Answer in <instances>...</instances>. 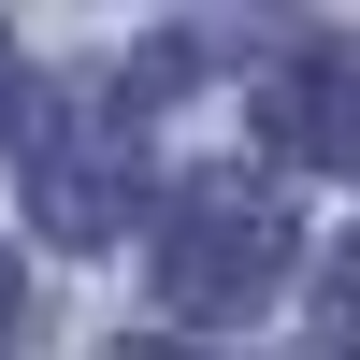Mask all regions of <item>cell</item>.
I'll use <instances>...</instances> for the list:
<instances>
[{"label":"cell","mask_w":360,"mask_h":360,"mask_svg":"<svg viewBox=\"0 0 360 360\" xmlns=\"http://www.w3.org/2000/svg\"><path fill=\"white\" fill-rule=\"evenodd\" d=\"M29 231L44 245L144 231V144H130L115 101H44V130H29Z\"/></svg>","instance_id":"2"},{"label":"cell","mask_w":360,"mask_h":360,"mask_svg":"<svg viewBox=\"0 0 360 360\" xmlns=\"http://www.w3.org/2000/svg\"><path fill=\"white\" fill-rule=\"evenodd\" d=\"M288 245H303V217H288L274 173H188V188L159 202V303L202 317V332H231V317L274 303Z\"/></svg>","instance_id":"1"},{"label":"cell","mask_w":360,"mask_h":360,"mask_svg":"<svg viewBox=\"0 0 360 360\" xmlns=\"http://www.w3.org/2000/svg\"><path fill=\"white\" fill-rule=\"evenodd\" d=\"M15 303H29V288H15V259H0V346H15Z\"/></svg>","instance_id":"7"},{"label":"cell","mask_w":360,"mask_h":360,"mask_svg":"<svg viewBox=\"0 0 360 360\" xmlns=\"http://www.w3.org/2000/svg\"><path fill=\"white\" fill-rule=\"evenodd\" d=\"M101 360H202V346H159V332H144V346H101Z\"/></svg>","instance_id":"6"},{"label":"cell","mask_w":360,"mask_h":360,"mask_svg":"<svg viewBox=\"0 0 360 360\" xmlns=\"http://www.w3.org/2000/svg\"><path fill=\"white\" fill-rule=\"evenodd\" d=\"M259 130H274V159L360 173V44H288L259 72Z\"/></svg>","instance_id":"3"},{"label":"cell","mask_w":360,"mask_h":360,"mask_svg":"<svg viewBox=\"0 0 360 360\" xmlns=\"http://www.w3.org/2000/svg\"><path fill=\"white\" fill-rule=\"evenodd\" d=\"M15 115H29V72H15V44H0V130H15Z\"/></svg>","instance_id":"5"},{"label":"cell","mask_w":360,"mask_h":360,"mask_svg":"<svg viewBox=\"0 0 360 360\" xmlns=\"http://www.w3.org/2000/svg\"><path fill=\"white\" fill-rule=\"evenodd\" d=\"M317 360H360V231L317 259Z\"/></svg>","instance_id":"4"}]
</instances>
